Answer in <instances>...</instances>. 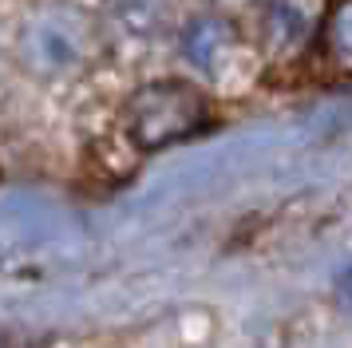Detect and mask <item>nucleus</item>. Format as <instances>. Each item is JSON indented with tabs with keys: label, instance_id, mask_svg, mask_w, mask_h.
Segmentation results:
<instances>
[{
	"label": "nucleus",
	"instance_id": "20e7f679",
	"mask_svg": "<svg viewBox=\"0 0 352 348\" xmlns=\"http://www.w3.org/2000/svg\"><path fill=\"white\" fill-rule=\"evenodd\" d=\"M320 60L333 67L336 76L352 79V0H333L317 32Z\"/></svg>",
	"mask_w": 352,
	"mask_h": 348
},
{
	"label": "nucleus",
	"instance_id": "39448f33",
	"mask_svg": "<svg viewBox=\"0 0 352 348\" xmlns=\"http://www.w3.org/2000/svg\"><path fill=\"white\" fill-rule=\"evenodd\" d=\"M218 4H257V0H218Z\"/></svg>",
	"mask_w": 352,
	"mask_h": 348
},
{
	"label": "nucleus",
	"instance_id": "f03ea898",
	"mask_svg": "<svg viewBox=\"0 0 352 348\" xmlns=\"http://www.w3.org/2000/svg\"><path fill=\"white\" fill-rule=\"evenodd\" d=\"M96 56V24L72 8V4H56L36 12L24 32H20V63L28 67L36 79H76Z\"/></svg>",
	"mask_w": 352,
	"mask_h": 348
},
{
	"label": "nucleus",
	"instance_id": "f257e3e1",
	"mask_svg": "<svg viewBox=\"0 0 352 348\" xmlns=\"http://www.w3.org/2000/svg\"><path fill=\"white\" fill-rule=\"evenodd\" d=\"M210 123V99L190 79H155L127 99V135L143 151L198 135Z\"/></svg>",
	"mask_w": 352,
	"mask_h": 348
},
{
	"label": "nucleus",
	"instance_id": "7ed1b4c3",
	"mask_svg": "<svg viewBox=\"0 0 352 348\" xmlns=\"http://www.w3.org/2000/svg\"><path fill=\"white\" fill-rule=\"evenodd\" d=\"M234 28L218 20V16H198L186 36H182V56L194 63V67H202L210 76H218V67L226 63V56L234 52Z\"/></svg>",
	"mask_w": 352,
	"mask_h": 348
}]
</instances>
